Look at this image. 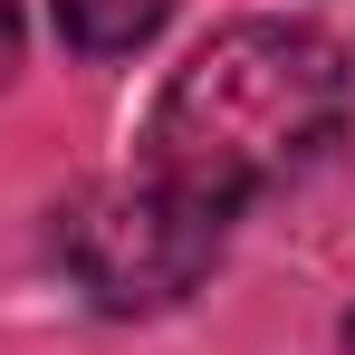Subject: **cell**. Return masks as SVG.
I'll use <instances>...</instances> for the list:
<instances>
[{"label":"cell","mask_w":355,"mask_h":355,"mask_svg":"<svg viewBox=\"0 0 355 355\" xmlns=\"http://www.w3.org/2000/svg\"><path fill=\"white\" fill-rule=\"evenodd\" d=\"M346 355H355V317H346Z\"/></svg>","instance_id":"cell-5"},{"label":"cell","mask_w":355,"mask_h":355,"mask_svg":"<svg viewBox=\"0 0 355 355\" xmlns=\"http://www.w3.org/2000/svg\"><path fill=\"white\" fill-rule=\"evenodd\" d=\"M221 240H231V221L192 211L182 192H164V182H144V173L87 182L58 211V259L106 317H164V307H182V297L211 279Z\"/></svg>","instance_id":"cell-2"},{"label":"cell","mask_w":355,"mask_h":355,"mask_svg":"<svg viewBox=\"0 0 355 355\" xmlns=\"http://www.w3.org/2000/svg\"><path fill=\"white\" fill-rule=\"evenodd\" d=\"M10 67H19V0H0V87H10Z\"/></svg>","instance_id":"cell-4"},{"label":"cell","mask_w":355,"mask_h":355,"mask_svg":"<svg viewBox=\"0 0 355 355\" xmlns=\"http://www.w3.org/2000/svg\"><path fill=\"white\" fill-rule=\"evenodd\" d=\"M346 106H355V67L327 29H307V19H231L164 77L135 173L182 192L211 221H240L259 192L297 182L346 135Z\"/></svg>","instance_id":"cell-1"},{"label":"cell","mask_w":355,"mask_h":355,"mask_svg":"<svg viewBox=\"0 0 355 355\" xmlns=\"http://www.w3.org/2000/svg\"><path fill=\"white\" fill-rule=\"evenodd\" d=\"M173 19V0H58V29L77 58H125Z\"/></svg>","instance_id":"cell-3"}]
</instances>
